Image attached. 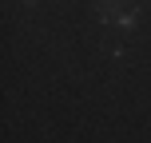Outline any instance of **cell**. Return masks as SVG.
Returning <instances> with one entry per match:
<instances>
[{"label": "cell", "mask_w": 151, "mask_h": 143, "mask_svg": "<svg viewBox=\"0 0 151 143\" xmlns=\"http://www.w3.org/2000/svg\"><path fill=\"white\" fill-rule=\"evenodd\" d=\"M24 4H32V0H24Z\"/></svg>", "instance_id": "cell-1"}]
</instances>
